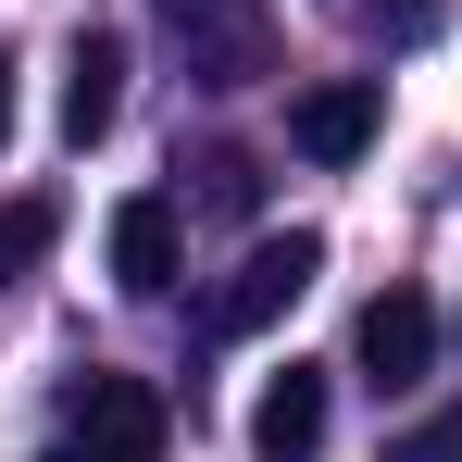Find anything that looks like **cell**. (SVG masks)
Listing matches in <instances>:
<instances>
[{"label": "cell", "instance_id": "cell-6", "mask_svg": "<svg viewBox=\"0 0 462 462\" xmlns=\"http://www.w3.org/2000/svg\"><path fill=\"white\" fill-rule=\"evenodd\" d=\"M175 250H188V226H175L162 188L113 200V288H125V300H162V288H175Z\"/></svg>", "mask_w": 462, "mask_h": 462}, {"label": "cell", "instance_id": "cell-4", "mask_svg": "<svg viewBox=\"0 0 462 462\" xmlns=\"http://www.w3.org/2000/svg\"><path fill=\"white\" fill-rule=\"evenodd\" d=\"M375 125H387V88H375V76H325V88H300V100H288V151L325 162V175L375 151Z\"/></svg>", "mask_w": 462, "mask_h": 462}, {"label": "cell", "instance_id": "cell-5", "mask_svg": "<svg viewBox=\"0 0 462 462\" xmlns=\"http://www.w3.org/2000/svg\"><path fill=\"white\" fill-rule=\"evenodd\" d=\"M350 363H363L387 400H400V387H425V363H438V300H425V288H387V300H363Z\"/></svg>", "mask_w": 462, "mask_h": 462}, {"label": "cell", "instance_id": "cell-14", "mask_svg": "<svg viewBox=\"0 0 462 462\" xmlns=\"http://www.w3.org/2000/svg\"><path fill=\"white\" fill-rule=\"evenodd\" d=\"M51 462H76V450H51Z\"/></svg>", "mask_w": 462, "mask_h": 462}, {"label": "cell", "instance_id": "cell-7", "mask_svg": "<svg viewBox=\"0 0 462 462\" xmlns=\"http://www.w3.org/2000/svg\"><path fill=\"white\" fill-rule=\"evenodd\" d=\"M125 125V38H76V63H63V138L100 151Z\"/></svg>", "mask_w": 462, "mask_h": 462}, {"label": "cell", "instance_id": "cell-10", "mask_svg": "<svg viewBox=\"0 0 462 462\" xmlns=\"http://www.w3.org/2000/svg\"><path fill=\"white\" fill-rule=\"evenodd\" d=\"M188 200H200L213 226H250V213H263V162L250 151H200V188H188Z\"/></svg>", "mask_w": 462, "mask_h": 462}, {"label": "cell", "instance_id": "cell-1", "mask_svg": "<svg viewBox=\"0 0 462 462\" xmlns=\"http://www.w3.org/2000/svg\"><path fill=\"white\" fill-rule=\"evenodd\" d=\"M175 412H162L151 375H76L63 387V450L76 462H162Z\"/></svg>", "mask_w": 462, "mask_h": 462}, {"label": "cell", "instance_id": "cell-3", "mask_svg": "<svg viewBox=\"0 0 462 462\" xmlns=\"http://www.w3.org/2000/svg\"><path fill=\"white\" fill-rule=\"evenodd\" d=\"M312 275H325V237H312V226L250 237V250H237V275H226V300H213V325H226V337H263V325L300 300Z\"/></svg>", "mask_w": 462, "mask_h": 462}, {"label": "cell", "instance_id": "cell-11", "mask_svg": "<svg viewBox=\"0 0 462 462\" xmlns=\"http://www.w3.org/2000/svg\"><path fill=\"white\" fill-rule=\"evenodd\" d=\"M350 25H363L375 51H425V38L450 25V0H350Z\"/></svg>", "mask_w": 462, "mask_h": 462}, {"label": "cell", "instance_id": "cell-8", "mask_svg": "<svg viewBox=\"0 0 462 462\" xmlns=\"http://www.w3.org/2000/svg\"><path fill=\"white\" fill-rule=\"evenodd\" d=\"M312 438H325V375L288 363V375L250 400V450H263V462H312Z\"/></svg>", "mask_w": 462, "mask_h": 462}, {"label": "cell", "instance_id": "cell-12", "mask_svg": "<svg viewBox=\"0 0 462 462\" xmlns=\"http://www.w3.org/2000/svg\"><path fill=\"white\" fill-rule=\"evenodd\" d=\"M387 462H462V400H450V412H425V425H400Z\"/></svg>", "mask_w": 462, "mask_h": 462}, {"label": "cell", "instance_id": "cell-2", "mask_svg": "<svg viewBox=\"0 0 462 462\" xmlns=\"http://www.w3.org/2000/svg\"><path fill=\"white\" fill-rule=\"evenodd\" d=\"M162 25H175L200 88H263L275 76V13L263 0H162Z\"/></svg>", "mask_w": 462, "mask_h": 462}, {"label": "cell", "instance_id": "cell-9", "mask_svg": "<svg viewBox=\"0 0 462 462\" xmlns=\"http://www.w3.org/2000/svg\"><path fill=\"white\" fill-rule=\"evenodd\" d=\"M51 237H63V200H51V188H13V200H0V288H13V275H38V263H51Z\"/></svg>", "mask_w": 462, "mask_h": 462}, {"label": "cell", "instance_id": "cell-13", "mask_svg": "<svg viewBox=\"0 0 462 462\" xmlns=\"http://www.w3.org/2000/svg\"><path fill=\"white\" fill-rule=\"evenodd\" d=\"M0 138H13V63H0Z\"/></svg>", "mask_w": 462, "mask_h": 462}]
</instances>
